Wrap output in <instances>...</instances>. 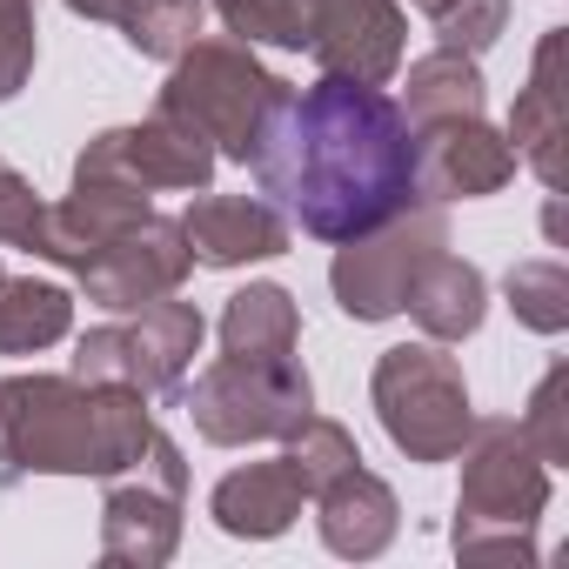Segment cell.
<instances>
[{
	"label": "cell",
	"instance_id": "cell-1",
	"mask_svg": "<svg viewBox=\"0 0 569 569\" xmlns=\"http://www.w3.org/2000/svg\"><path fill=\"white\" fill-rule=\"evenodd\" d=\"M261 194L316 241H349L416 201V141L396 94L322 74L289 88L248 154Z\"/></svg>",
	"mask_w": 569,
	"mask_h": 569
},
{
	"label": "cell",
	"instance_id": "cell-2",
	"mask_svg": "<svg viewBox=\"0 0 569 569\" xmlns=\"http://www.w3.org/2000/svg\"><path fill=\"white\" fill-rule=\"evenodd\" d=\"M161 436L141 389L68 376H0V476H128Z\"/></svg>",
	"mask_w": 569,
	"mask_h": 569
},
{
	"label": "cell",
	"instance_id": "cell-3",
	"mask_svg": "<svg viewBox=\"0 0 569 569\" xmlns=\"http://www.w3.org/2000/svg\"><path fill=\"white\" fill-rule=\"evenodd\" d=\"M456 489L449 542L462 562H516L536 569V516L549 509V462L529 449V436L509 416H476Z\"/></svg>",
	"mask_w": 569,
	"mask_h": 569
},
{
	"label": "cell",
	"instance_id": "cell-4",
	"mask_svg": "<svg viewBox=\"0 0 569 569\" xmlns=\"http://www.w3.org/2000/svg\"><path fill=\"white\" fill-rule=\"evenodd\" d=\"M281 94H289V81H281L274 68H261L248 41H234V34L201 41V34H194V41L168 61V81H161V94H154V114L194 128L221 161H241V168H248V154H254V141H261V121L274 114Z\"/></svg>",
	"mask_w": 569,
	"mask_h": 569
},
{
	"label": "cell",
	"instance_id": "cell-5",
	"mask_svg": "<svg viewBox=\"0 0 569 569\" xmlns=\"http://www.w3.org/2000/svg\"><path fill=\"white\" fill-rule=\"evenodd\" d=\"M369 402L382 436L409 456V462H456V449L476 429V402H469V376L449 356V342H402L382 349L376 376H369Z\"/></svg>",
	"mask_w": 569,
	"mask_h": 569
},
{
	"label": "cell",
	"instance_id": "cell-6",
	"mask_svg": "<svg viewBox=\"0 0 569 569\" xmlns=\"http://www.w3.org/2000/svg\"><path fill=\"white\" fill-rule=\"evenodd\" d=\"M188 422L201 442L214 449H248V442H281L309 409H316V382L296 356H221L194 376V389L181 396Z\"/></svg>",
	"mask_w": 569,
	"mask_h": 569
},
{
	"label": "cell",
	"instance_id": "cell-7",
	"mask_svg": "<svg viewBox=\"0 0 569 569\" xmlns=\"http://www.w3.org/2000/svg\"><path fill=\"white\" fill-rule=\"evenodd\" d=\"M436 248H449V214L436 201H422V194L409 208H396L389 221H376L369 234L336 241V261H329L336 309L349 322H389V316H402L409 281H416V268Z\"/></svg>",
	"mask_w": 569,
	"mask_h": 569
},
{
	"label": "cell",
	"instance_id": "cell-8",
	"mask_svg": "<svg viewBox=\"0 0 569 569\" xmlns=\"http://www.w3.org/2000/svg\"><path fill=\"white\" fill-rule=\"evenodd\" d=\"M201 309L194 302H148L134 309V322H108V329H88L74 342V376L81 382H121V389H141V396H168L188 382L194 356H201Z\"/></svg>",
	"mask_w": 569,
	"mask_h": 569
},
{
	"label": "cell",
	"instance_id": "cell-9",
	"mask_svg": "<svg viewBox=\"0 0 569 569\" xmlns=\"http://www.w3.org/2000/svg\"><path fill=\"white\" fill-rule=\"evenodd\" d=\"M214 148L168 121V114H148L134 128H101L81 154H74V188H134V194H154V188H174V194H201L214 181Z\"/></svg>",
	"mask_w": 569,
	"mask_h": 569
},
{
	"label": "cell",
	"instance_id": "cell-10",
	"mask_svg": "<svg viewBox=\"0 0 569 569\" xmlns=\"http://www.w3.org/2000/svg\"><path fill=\"white\" fill-rule=\"evenodd\" d=\"M181 496L188 462L174 436H154L134 482H114L101 502V562L114 569H161L181 549Z\"/></svg>",
	"mask_w": 569,
	"mask_h": 569
},
{
	"label": "cell",
	"instance_id": "cell-11",
	"mask_svg": "<svg viewBox=\"0 0 569 569\" xmlns=\"http://www.w3.org/2000/svg\"><path fill=\"white\" fill-rule=\"evenodd\" d=\"M194 254H188V234H181V214H148L134 221L128 234H114L108 248H94L74 281H81V296L108 316H134L161 296H181V281H188Z\"/></svg>",
	"mask_w": 569,
	"mask_h": 569
},
{
	"label": "cell",
	"instance_id": "cell-12",
	"mask_svg": "<svg viewBox=\"0 0 569 569\" xmlns=\"http://www.w3.org/2000/svg\"><path fill=\"white\" fill-rule=\"evenodd\" d=\"M416 141V194L449 208V201H482L502 194L516 181V148L502 128H489V114H462V121H429L409 128Z\"/></svg>",
	"mask_w": 569,
	"mask_h": 569
},
{
	"label": "cell",
	"instance_id": "cell-13",
	"mask_svg": "<svg viewBox=\"0 0 569 569\" xmlns=\"http://www.w3.org/2000/svg\"><path fill=\"white\" fill-rule=\"evenodd\" d=\"M409 48V14L402 0H322L316 8V68L336 81H362V88H389Z\"/></svg>",
	"mask_w": 569,
	"mask_h": 569
},
{
	"label": "cell",
	"instance_id": "cell-14",
	"mask_svg": "<svg viewBox=\"0 0 569 569\" xmlns=\"http://www.w3.org/2000/svg\"><path fill=\"white\" fill-rule=\"evenodd\" d=\"M188 254L194 268H248V261H274L289 254V214H281L268 194H194L181 214Z\"/></svg>",
	"mask_w": 569,
	"mask_h": 569
},
{
	"label": "cell",
	"instance_id": "cell-15",
	"mask_svg": "<svg viewBox=\"0 0 569 569\" xmlns=\"http://www.w3.org/2000/svg\"><path fill=\"white\" fill-rule=\"evenodd\" d=\"M562 48H569V28H549L536 41V61H529V81L509 108V148L522 168H536V181L556 194L562 188V141H569V101H562Z\"/></svg>",
	"mask_w": 569,
	"mask_h": 569
},
{
	"label": "cell",
	"instance_id": "cell-16",
	"mask_svg": "<svg viewBox=\"0 0 569 569\" xmlns=\"http://www.w3.org/2000/svg\"><path fill=\"white\" fill-rule=\"evenodd\" d=\"M316 502V529H322V549L329 556H342V562H376L389 542H396V529H402V502H396V489L376 476V469H342L329 489H316L309 496Z\"/></svg>",
	"mask_w": 569,
	"mask_h": 569
},
{
	"label": "cell",
	"instance_id": "cell-17",
	"mask_svg": "<svg viewBox=\"0 0 569 569\" xmlns=\"http://www.w3.org/2000/svg\"><path fill=\"white\" fill-rule=\"evenodd\" d=\"M302 502H309V489L296 482L289 462L274 456V462H241V469H228V476L214 482V496H208V516H214V529L234 536V542H274V536L296 529Z\"/></svg>",
	"mask_w": 569,
	"mask_h": 569
},
{
	"label": "cell",
	"instance_id": "cell-18",
	"mask_svg": "<svg viewBox=\"0 0 569 569\" xmlns=\"http://www.w3.org/2000/svg\"><path fill=\"white\" fill-rule=\"evenodd\" d=\"M402 316H416V329H422L429 342H469V336L482 329V316H489V274H482L476 261L436 248V254L416 268V281H409Z\"/></svg>",
	"mask_w": 569,
	"mask_h": 569
},
{
	"label": "cell",
	"instance_id": "cell-19",
	"mask_svg": "<svg viewBox=\"0 0 569 569\" xmlns=\"http://www.w3.org/2000/svg\"><path fill=\"white\" fill-rule=\"evenodd\" d=\"M148 214L154 201L134 188H68L54 201V268H81L94 248H108L114 234H128Z\"/></svg>",
	"mask_w": 569,
	"mask_h": 569
},
{
	"label": "cell",
	"instance_id": "cell-20",
	"mask_svg": "<svg viewBox=\"0 0 569 569\" xmlns=\"http://www.w3.org/2000/svg\"><path fill=\"white\" fill-rule=\"evenodd\" d=\"M402 121L409 128H429V121H462V114H482L489 108V81L476 68V54H456V48H429L422 61H409V81H402Z\"/></svg>",
	"mask_w": 569,
	"mask_h": 569
},
{
	"label": "cell",
	"instance_id": "cell-21",
	"mask_svg": "<svg viewBox=\"0 0 569 569\" xmlns=\"http://www.w3.org/2000/svg\"><path fill=\"white\" fill-rule=\"evenodd\" d=\"M302 342V309L281 281H248V289L228 296L221 309V356H254V362H274V356H296Z\"/></svg>",
	"mask_w": 569,
	"mask_h": 569
},
{
	"label": "cell",
	"instance_id": "cell-22",
	"mask_svg": "<svg viewBox=\"0 0 569 569\" xmlns=\"http://www.w3.org/2000/svg\"><path fill=\"white\" fill-rule=\"evenodd\" d=\"M68 329H74V296L61 281L0 274V356H41L68 342Z\"/></svg>",
	"mask_w": 569,
	"mask_h": 569
},
{
	"label": "cell",
	"instance_id": "cell-23",
	"mask_svg": "<svg viewBox=\"0 0 569 569\" xmlns=\"http://www.w3.org/2000/svg\"><path fill=\"white\" fill-rule=\"evenodd\" d=\"M201 14H208V0H121L114 28L141 61H174L201 34Z\"/></svg>",
	"mask_w": 569,
	"mask_h": 569
},
{
	"label": "cell",
	"instance_id": "cell-24",
	"mask_svg": "<svg viewBox=\"0 0 569 569\" xmlns=\"http://www.w3.org/2000/svg\"><path fill=\"white\" fill-rule=\"evenodd\" d=\"M316 8L322 0H214V14L234 41L248 48H309L316 41Z\"/></svg>",
	"mask_w": 569,
	"mask_h": 569
},
{
	"label": "cell",
	"instance_id": "cell-25",
	"mask_svg": "<svg viewBox=\"0 0 569 569\" xmlns=\"http://www.w3.org/2000/svg\"><path fill=\"white\" fill-rule=\"evenodd\" d=\"M502 296H509V316L536 336H562L569 329V268L556 254H529L502 274Z\"/></svg>",
	"mask_w": 569,
	"mask_h": 569
},
{
	"label": "cell",
	"instance_id": "cell-26",
	"mask_svg": "<svg viewBox=\"0 0 569 569\" xmlns=\"http://www.w3.org/2000/svg\"><path fill=\"white\" fill-rule=\"evenodd\" d=\"M281 462H289V469H296V482L316 496V489H329L342 469H356V462H362V449H356V436H349L336 416H316V409H309L289 436H281Z\"/></svg>",
	"mask_w": 569,
	"mask_h": 569
},
{
	"label": "cell",
	"instance_id": "cell-27",
	"mask_svg": "<svg viewBox=\"0 0 569 569\" xmlns=\"http://www.w3.org/2000/svg\"><path fill=\"white\" fill-rule=\"evenodd\" d=\"M0 248L54 261V201H41V188L14 161H0Z\"/></svg>",
	"mask_w": 569,
	"mask_h": 569
},
{
	"label": "cell",
	"instance_id": "cell-28",
	"mask_svg": "<svg viewBox=\"0 0 569 569\" xmlns=\"http://www.w3.org/2000/svg\"><path fill=\"white\" fill-rule=\"evenodd\" d=\"M516 429L529 436V449H536L549 469H556V462H569V362H549V376L529 389V402H522Z\"/></svg>",
	"mask_w": 569,
	"mask_h": 569
},
{
	"label": "cell",
	"instance_id": "cell-29",
	"mask_svg": "<svg viewBox=\"0 0 569 569\" xmlns=\"http://www.w3.org/2000/svg\"><path fill=\"white\" fill-rule=\"evenodd\" d=\"M34 61H41L34 0H0V101H14L34 81Z\"/></svg>",
	"mask_w": 569,
	"mask_h": 569
},
{
	"label": "cell",
	"instance_id": "cell-30",
	"mask_svg": "<svg viewBox=\"0 0 569 569\" xmlns=\"http://www.w3.org/2000/svg\"><path fill=\"white\" fill-rule=\"evenodd\" d=\"M509 28V0H449L436 14V48H456V54H489Z\"/></svg>",
	"mask_w": 569,
	"mask_h": 569
},
{
	"label": "cell",
	"instance_id": "cell-31",
	"mask_svg": "<svg viewBox=\"0 0 569 569\" xmlns=\"http://www.w3.org/2000/svg\"><path fill=\"white\" fill-rule=\"evenodd\" d=\"M68 14H81V21H108V28H114L121 0H68Z\"/></svg>",
	"mask_w": 569,
	"mask_h": 569
},
{
	"label": "cell",
	"instance_id": "cell-32",
	"mask_svg": "<svg viewBox=\"0 0 569 569\" xmlns=\"http://www.w3.org/2000/svg\"><path fill=\"white\" fill-rule=\"evenodd\" d=\"M409 8H416V14H429V21H436V14H442V8H449V0H409Z\"/></svg>",
	"mask_w": 569,
	"mask_h": 569
},
{
	"label": "cell",
	"instance_id": "cell-33",
	"mask_svg": "<svg viewBox=\"0 0 569 569\" xmlns=\"http://www.w3.org/2000/svg\"><path fill=\"white\" fill-rule=\"evenodd\" d=\"M0 274H8V268H0Z\"/></svg>",
	"mask_w": 569,
	"mask_h": 569
}]
</instances>
